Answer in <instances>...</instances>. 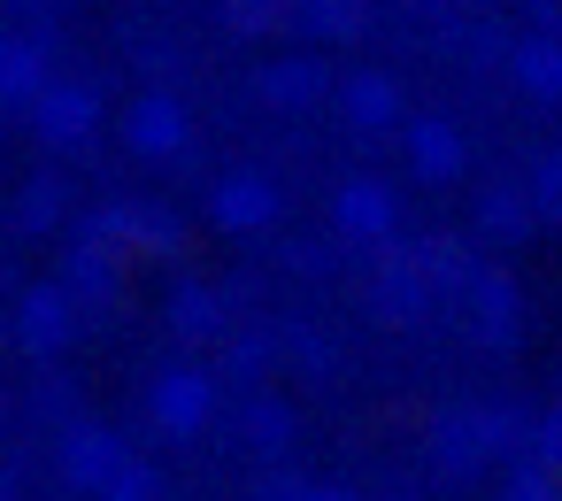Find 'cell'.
<instances>
[{
	"label": "cell",
	"mask_w": 562,
	"mask_h": 501,
	"mask_svg": "<svg viewBox=\"0 0 562 501\" xmlns=\"http://www.w3.org/2000/svg\"><path fill=\"white\" fill-rule=\"evenodd\" d=\"M516 432H524L516 416H493V409H454V416H439V424H431V455H439V470H447V478H470V470H477V463H493Z\"/></svg>",
	"instance_id": "1"
},
{
	"label": "cell",
	"mask_w": 562,
	"mask_h": 501,
	"mask_svg": "<svg viewBox=\"0 0 562 501\" xmlns=\"http://www.w3.org/2000/svg\"><path fill=\"white\" fill-rule=\"evenodd\" d=\"M209 409H216V378H209V370H162V378L147 386V416H155L170 439L201 432Z\"/></svg>",
	"instance_id": "2"
},
{
	"label": "cell",
	"mask_w": 562,
	"mask_h": 501,
	"mask_svg": "<svg viewBox=\"0 0 562 501\" xmlns=\"http://www.w3.org/2000/svg\"><path fill=\"white\" fill-rule=\"evenodd\" d=\"M124 470H132V447H124L116 432H101V424H78V432H63V478H70V486H86V493H109Z\"/></svg>",
	"instance_id": "3"
},
{
	"label": "cell",
	"mask_w": 562,
	"mask_h": 501,
	"mask_svg": "<svg viewBox=\"0 0 562 501\" xmlns=\"http://www.w3.org/2000/svg\"><path fill=\"white\" fill-rule=\"evenodd\" d=\"M70 316H78L70 286H32L16 301V347L24 355H63L70 347Z\"/></svg>",
	"instance_id": "4"
},
{
	"label": "cell",
	"mask_w": 562,
	"mask_h": 501,
	"mask_svg": "<svg viewBox=\"0 0 562 501\" xmlns=\"http://www.w3.org/2000/svg\"><path fill=\"white\" fill-rule=\"evenodd\" d=\"M124 140H132V155L162 163V155H178V147H186V109H178L170 93H147V101H132Z\"/></svg>",
	"instance_id": "5"
},
{
	"label": "cell",
	"mask_w": 562,
	"mask_h": 501,
	"mask_svg": "<svg viewBox=\"0 0 562 501\" xmlns=\"http://www.w3.org/2000/svg\"><path fill=\"white\" fill-rule=\"evenodd\" d=\"M209 216H216L224 232H262V224L278 216V186H270V178H247V170H239V178H224V186H216Z\"/></svg>",
	"instance_id": "6"
},
{
	"label": "cell",
	"mask_w": 562,
	"mask_h": 501,
	"mask_svg": "<svg viewBox=\"0 0 562 501\" xmlns=\"http://www.w3.org/2000/svg\"><path fill=\"white\" fill-rule=\"evenodd\" d=\"M32 116H40V132H47L55 147H78V140L93 132V116H101V101H93L86 86H63V78H55V86L40 93V109H32Z\"/></svg>",
	"instance_id": "7"
},
{
	"label": "cell",
	"mask_w": 562,
	"mask_h": 501,
	"mask_svg": "<svg viewBox=\"0 0 562 501\" xmlns=\"http://www.w3.org/2000/svg\"><path fill=\"white\" fill-rule=\"evenodd\" d=\"M339 232L347 240H385L393 232V193L378 186V178H355V186H339Z\"/></svg>",
	"instance_id": "8"
},
{
	"label": "cell",
	"mask_w": 562,
	"mask_h": 501,
	"mask_svg": "<svg viewBox=\"0 0 562 501\" xmlns=\"http://www.w3.org/2000/svg\"><path fill=\"white\" fill-rule=\"evenodd\" d=\"M470 309H477V339L508 347L516 339V286L501 270H470Z\"/></svg>",
	"instance_id": "9"
},
{
	"label": "cell",
	"mask_w": 562,
	"mask_h": 501,
	"mask_svg": "<svg viewBox=\"0 0 562 501\" xmlns=\"http://www.w3.org/2000/svg\"><path fill=\"white\" fill-rule=\"evenodd\" d=\"M339 116H347V124H362V132L393 124V116H401V101H393V78H378V70L347 78V86H339Z\"/></svg>",
	"instance_id": "10"
},
{
	"label": "cell",
	"mask_w": 562,
	"mask_h": 501,
	"mask_svg": "<svg viewBox=\"0 0 562 501\" xmlns=\"http://www.w3.org/2000/svg\"><path fill=\"white\" fill-rule=\"evenodd\" d=\"M408 170L431 178V186H447V178L462 170V140H454V124H416V132H408Z\"/></svg>",
	"instance_id": "11"
},
{
	"label": "cell",
	"mask_w": 562,
	"mask_h": 501,
	"mask_svg": "<svg viewBox=\"0 0 562 501\" xmlns=\"http://www.w3.org/2000/svg\"><path fill=\"white\" fill-rule=\"evenodd\" d=\"M508 70H516V86H524L531 101H562V47H554V40H524V47L508 55Z\"/></svg>",
	"instance_id": "12"
},
{
	"label": "cell",
	"mask_w": 562,
	"mask_h": 501,
	"mask_svg": "<svg viewBox=\"0 0 562 501\" xmlns=\"http://www.w3.org/2000/svg\"><path fill=\"white\" fill-rule=\"evenodd\" d=\"M0 93H9L16 109H40V93H47V63H40L32 40H9V55H0Z\"/></svg>",
	"instance_id": "13"
},
{
	"label": "cell",
	"mask_w": 562,
	"mask_h": 501,
	"mask_svg": "<svg viewBox=\"0 0 562 501\" xmlns=\"http://www.w3.org/2000/svg\"><path fill=\"white\" fill-rule=\"evenodd\" d=\"M63 286H70V301H109V293H116V255H109L101 240H86V247L70 255V270H63Z\"/></svg>",
	"instance_id": "14"
},
{
	"label": "cell",
	"mask_w": 562,
	"mask_h": 501,
	"mask_svg": "<svg viewBox=\"0 0 562 501\" xmlns=\"http://www.w3.org/2000/svg\"><path fill=\"white\" fill-rule=\"evenodd\" d=\"M239 432H247V447H255V455H285L301 424H293V409H285V401H270V393H262V401H247V424H239Z\"/></svg>",
	"instance_id": "15"
},
{
	"label": "cell",
	"mask_w": 562,
	"mask_h": 501,
	"mask_svg": "<svg viewBox=\"0 0 562 501\" xmlns=\"http://www.w3.org/2000/svg\"><path fill=\"white\" fill-rule=\"evenodd\" d=\"M531 216H539V201H531V193H516V186H493V193H485V209H477V224H485L493 240H524V232H531Z\"/></svg>",
	"instance_id": "16"
},
{
	"label": "cell",
	"mask_w": 562,
	"mask_h": 501,
	"mask_svg": "<svg viewBox=\"0 0 562 501\" xmlns=\"http://www.w3.org/2000/svg\"><path fill=\"white\" fill-rule=\"evenodd\" d=\"M262 93H270L278 109H316V101H324V70H316V63H278V70L262 78Z\"/></svg>",
	"instance_id": "17"
},
{
	"label": "cell",
	"mask_w": 562,
	"mask_h": 501,
	"mask_svg": "<svg viewBox=\"0 0 562 501\" xmlns=\"http://www.w3.org/2000/svg\"><path fill=\"white\" fill-rule=\"evenodd\" d=\"M170 324H178V332H186V339H216V332H224V324H216V301H209V293H201V286H193V293H178V301H170Z\"/></svg>",
	"instance_id": "18"
},
{
	"label": "cell",
	"mask_w": 562,
	"mask_h": 501,
	"mask_svg": "<svg viewBox=\"0 0 562 501\" xmlns=\"http://www.w3.org/2000/svg\"><path fill=\"white\" fill-rule=\"evenodd\" d=\"M501 501H562V486H554V470H539V463H524V470H508V486H501Z\"/></svg>",
	"instance_id": "19"
},
{
	"label": "cell",
	"mask_w": 562,
	"mask_h": 501,
	"mask_svg": "<svg viewBox=\"0 0 562 501\" xmlns=\"http://www.w3.org/2000/svg\"><path fill=\"white\" fill-rule=\"evenodd\" d=\"M531 201H539V216H562V147L531 170Z\"/></svg>",
	"instance_id": "20"
},
{
	"label": "cell",
	"mask_w": 562,
	"mask_h": 501,
	"mask_svg": "<svg viewBox=\"0 0 562 501\" xmlns=\"http://www.w3.org/2000/svg\"><path fill=\"white\" fill-rule=\"evenodd\" d=\"M308 24H316L324 40H347L362 16H355V0H308Z\"/></svg>",
	"instance_id": "21"
},
{
	"label": "cell",
	"mask_w": 562,
	"mask_h": 501,
	"mask_svg": "<svg viewBox=\"0 0 562 501\" xmlns=\"http://www.w3.org/2000/svg\"><path fill=\"white\" fill-rule=\"evenodd\" d=\"M524 439H531V463L539 470H562V416H539Z\"/></svg>",
	"instance_id": "22"
},
{
	"label": "cell",
	"mask_w": 562,
	"mask_h": 501,
	"mask_svg": "<svg viewBox=\"0 0 562 501\" xmlns=\"http://www.w3.org/2000/svg\"><path fill=\"white\" fill-rule=\"evenodd\" d=\"M101 501H162V486H155V470H147V463H132V470H124Z\"/></svg>",
	"instance_id": "23"
},
{
	"label": "cell",
	"mask_w": 562,
	"mask_h": 501,
	"mask_svg": "<svg viewBox=\"0 0 562 501\" xmlns=\"http://www.w3.org/2000/svg\"><path fill=\"white\" fill-rule=\"evenodd\" d=\"M16 224H24V232H47V224H55V193H47V186H32V193H24V216H16Z\"/></svg>",
	"instance_id": "24"
},
{
	"label": "cell",
	"mask_w": 562,
	"mask_h": 501,
	"mask_svg": "<svg viewBox=\"0 0 562 501\" xmlns=\"http://www.w3.org/2000/svg\"><path fill=\"white\" fill-rule=\"evenodd\" d=\"M308 493H316L308 478H285V470H278V478H262V501H308Z\"/></svg>",
	"instance_id": "25"
},
{
	"label": "cell",
	"mask_w": 562,
	"mask_h": 501,
	"mask_svg": "<svg viewBox=\"0 0 562 501\" xmlns=\"http://www.w3.org/2000/svg\"><path fill=\"white\" fill-rule=\"evenodd\" d=\"M232 24H247V32L270 24V0H232Z\"/></svg>",
	"instance_id": "26"
},
{
	"label": "cell",
	"mask_w": 562,
	"mask_h": 501,
	"mask_svg": "<svg viewBox=\"0 0 562 501\" xmlns=\"http://www.w3.org/2000/svg\"><path fill=\"white\" fill-rule=\"evenodd\" d=\"M308 501H362V493H347V486H316Z\"/></svg>",
	"instance_id": "27"
},
{
	"label": "cell",
	"mask_w": 562,
	"mask_h": 501,
	"mask_svg": "<svg viewBox=\"0 0 562 501\" xmlns=\"http://www.w3.org/2000/svg\"><path fill=\"white\" fill-rule=\"evenodd\" d=\"M393 501H408V493H393Z\"/></svg>",
	"instance_id": "28"
}]
</instances>
